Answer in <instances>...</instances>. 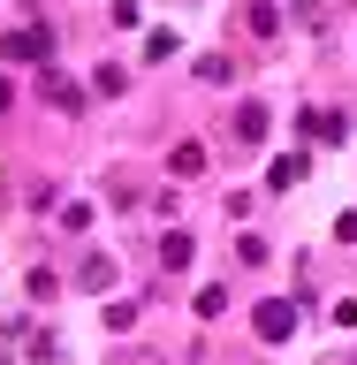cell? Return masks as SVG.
Segmentation results:
<instances>
[{
	"label": "cell",
	"instance_id": "obj_1",
	"mask_svg": "<svg viewBox=\"0 0 357 365\" xmlns=\"http://www.w3.org/2000/svg\"><path fill=\"white\" fill-rule=\"evenodd\" d=\"M296 319H304V304H289V297H267V304L251 312V335H259V342H289V335H296Z\"/></svg>",
	"mask_w": 357,
	"mask_h": 365
},
{
	"label": "cell",
	"instance_id": "obj_2",
	"mask_svg": "<svg viewBox=\"0 0 357 365\" xmlns=\"http://www.w3.org/2000/svg\"><path fill=\"white\" fill-rule=\"evenodd\" d=\"M0 61H53V31L31 23V31H0Z\"/></svg>",
	"mask_w": 357,
	"mask_h": 365
},
{
	"label": "cell",
	"instance_id": "obj_3",
	"mask_svg": "<svg viewBox=\"0 0 357 365\" xmlns=\"http://www.w3.org/2000/svg\"><path fill=\"white\" fill-rule=\"evenodd\" d=\"M267 130H274V114L259 107V99H244V107H236V145H267Z\"/></svg>",
	"mask_w": 357,
	"mask_h": 365
},
{
	"label": "cell",
	"instance_id": "obj_4",
	"mask_svg": "<svg viewBox=\"0 0 357 365\" xmlns=\"http://www.w3.org/2000/svg\"><path fill=\"white\" fill-rule=\"evenodd\" d=\"M304 175H312V160H304V153H281V160L267 168V182H274V190H296Z\"/></svg>",
	"mask_w": 357,
	"mask_h": 365
},
{
	"label": "cell",
	"instance_id": "obj_5",
	"mask_svg": "<svg viewBox=\"0 0 357 365\" xmlns=\"http://www.w3.org/2000/svg\"><path fill=\"white\" fill-rule=\"evenodd\" d=\"M296 130H304V137H319V145H335V137H342V114H335V107H312Z\"/></svg>",
	"mask_w": 357,
	"mask_h": 365
},
{
	"label": "cell",
	"instance_id": "obj_6",
	"mask_svg": "<svg viewBox=\"0 0 357 365\" xmlns=\"http://www.w3.org/2000/svg\"><path fill=\"white\" fill-rule=\"evenodd\" d=\"M46 107H61V114H76V107H84V91L68 84V76H53V68H46Z\"/></svg>",
	"mask_w": 357,
	"mask_h": 365
},
{
	"label": "cell",
	"instance_id": "obj_7",
	"mask_svg": "<svg viewBox=\"0 0 357 365\" xmlns=\"http://www.w3.org/2000/svg\"><path fill=\"white\" fill-rule=\"evenodd\" d=\"M107 282H114V259H107V251H91L84 267H76V289H107Z\"/></svg>",
	"mask_w": 357,
	"mask_h": 365
},
{
	"label": "cell",
	"instance_id": "obj_8",
	"mask_svg": "<svg viewBox=\"0 0 357 365\" xmlns=\"http://www.w3.org/2000/svg\"><path fill=\"white\" fill-rule=\"evenodd\" d=\"M160 267H167V274L190 267V236H182V228H175V236H160Z\"/></svg>",
	"mask_w": 357,
	"mask_h": 365
},
{
	"label": "cell",
	"instance_id": "obj_9",
	"mask_svg": "<svg viewBox=\"0 0 357 365\" xmlns=\"http://www.w3.org/2000/svg\"><path fill=\"white\" fill-rule=\"evenodd\" d=\"M175 175H205V145H198V137L175 145Z\"/></svg>",
	"mask_w": 357,
	"mask_h": 365
},
{
	"label": "cell",
	"instance_id": "obj_10",
	"mask_svg": "<svg viewBox=\"0 0 357 365\" xmlns=\"http://www.w3.org/2000/svg\"><path fill=\"white\" fill-rule=\"evenodd\" d=\"M251 31H259V38H274V31H281V8H274V0H259V8H251Z\"/></svg>",
	"mask_w": 357,
	"mask_h": 365
},
{
	"label": "cell",
	"instance_id": "obj_11",
	"mask_svg": "<svg viewBox=\"0 0 357 365\" xmlns=\"http://www.w3.org/2000/svg\"><path fill=\"white\" fill-rule=\"evenodd\" d=\"M175 53V31H145V61H167Z\"/></svg>",
	"mask_w": 357,
	"mask_h": 365
},
{
	"label": "cell",
	"instance_id": "obj_12",
	"mask_svg": "<svg viewBox=\"0 0 357 365\" xmlns=\"http://www.w3.org/2000/svg\"><path fill=\"white\" fill-rule=\"evenodd\" d=\"M0 114H8V84H0Z\"/></svg>",
	"mask_w": 357,
	"mask_h": 365
}]
</instances>
